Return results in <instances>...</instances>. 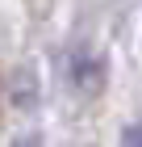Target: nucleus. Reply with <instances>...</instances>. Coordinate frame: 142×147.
<instances>
[{"instance_id":"nucleus-1","label":"nucleus","mask_w":142,"mask_h":147,"mask_svg":"<svg viewBox=\"0 0 142 147\" xmlns=\"http://www.w3.org/2000/svg\"><path fill=\"white\" fill-rule=\"evenodd\" d=\"M121 147H142V122H134V126L121 130Z\"/></svg>"},{"instance_id":"nucleus-2","label":"nucleus","mask_w":142,"mask_h":147,"mask_svg":"<svg viewBox=\"0 0 142 147\" xmlns=\"http://www.w3.org/2000/svg\"><path fill=\"white\" fill-rule=\"evenodd\" d=\"M13 147H42V139L38 135H21V139H13Z\"/></svg>"}]
</instances>
